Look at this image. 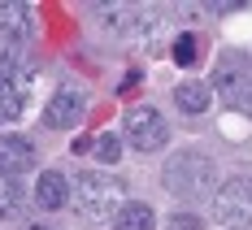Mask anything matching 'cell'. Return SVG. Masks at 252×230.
<instances>
[{
  "mask_svg": "<svg viewBox=\"0 0 252 230\" xmlns=\"http://www.w3.org/2000/svg\"><path fill=\"white\" fill-rule=\"evenodd\" d=\"M31 35V9L26 4H0V39L22 44Z\"/></svg>",
  "mask_w": 252,
  "mask_h": 230,
  "instance_id": "obj_7",
  "label": "cell"
},
{
  "mask_svg": "<svg viewBox=\"0 0 252 230\" xmlns=\"http://www.w3.org/2000/svg\"><path fill=\"white\" fill-rule=\"evenodd\" d=\"M18 113H22V87H18L13 78L0 74V126H4V122H13Z\"/></svg>",
  "mask_w": 252,
  "mask_h": 230,
  "instance_id": "obj_13",
  "label": "cell"
},
{
  "mask_svg": "<svg viewBox=\"0 0 252 230\" xmlns=\"http://www.w3.org/2000/svg\"><path fill=\"white\" fill-rule=\"evenodd\" d=\"M83 109H87V100H83L78 87H57L48 109H44V122H48L52 130H70V126L83 122Z\"/></svg>",
  "mask_w": 252,
  "mask_h": 230,
  "instance_id": "obj_5",
  "label": "cell"
},
{
  "mask_svg": "<svg viewBox=\"0 0 252 230\" xmlns=\"http://www.w3.org/2000/svg\"><path fill=\"white\" fill-rule=\"evenodd\" d=\"M218 87H222V96L230 100V109H239V113H248V117H252V78L222 70V74H218Z\"/></svg>",
  "mask_w": 252,
  "mask_h": 230,
  "instance_id": "obj_8",
  "label": "cell"
},
{
  "mask_svg": "<svg viewBox=\"0 0 252 230\" xmlns=\"http://www.w3.org/2000/svg\"><path fill=\"white\" fill-rule=\"evenodd\" d=\"M22 213V191L13 178H0V222H13Z\"/></svg>",
  "mask_w": 252,
  "mask_h": 230,
  "instance_id": "obj_14",
  "label": "cell"
},
{
  "mask_svg": "<svg viewBox=\"0 0 252 230\" xmlns=\"http://www.w3.org/2000/svg\"><path fill=\"white\" fill-rule=\"evenodd\" d=\"M92 152L100 156L104 165H113V161H118V156H122V144H118V139H113V135H100V139H96V144H92Z\"/></svg>",
  "mask_w": 252,
  "mask_h": 230,
  "instance_id": "obj_17",
  "label": "cell"
},
{
  "mask_svg": "<svg viewBox=\"0 0 252 230\" xmlns=\"http://www.w3.org/2000/svg\"><path fill=\"white\" fill-rule=\"evenodd\" d=\"M65 196H70V187H65V174H57V170H44L39 174V182H35V200H39V208H61L65 204Z\"/></svg>",
  "mask_w": 252,
  "mask_h": 230,
  "instance_id": "obj_10",
  "label": "cell"
},
{
  "mask_svg": "<svg viewBox=\"0 0 252 230\" xmlns=\"http://www.w3.org/2000/svg\"><path fill=\"white\" fill-rule=\"evenodd\" d=\"M74 208L83 213V217H92V222L118 217V213L126 208L122 178H113V174H104V170H87V174L74 182Z\"/></svg>",
  "mask_w": 252,
  "mask_h": 230,
  "instance_id": "obj_1",
  "label": "cell"
},
{
  "mask_svg": "<svg viewBox=\"0 0 252 230\" xmlns=\"http://www.w3.org/2000/svg\"><path fill=\"white\" fill-rule=\"evenodd\" d=\"M170 230H200L196 217H170Z\"/></svg>",
  "mask_w": 252,
  "mask_h": 230,
  "instance_id": "obj_18",
  "label": "cell"
},
{
  "mask_svg": "<svg viewBox=\"0 0 252 230\" xmlns=\"http://www.w3.org/2000/svg\"><path fill=\"white\" fill-rule=\"evenodd\" d=\"M26 70V57H22V44H9V39H0V74H22Z\"/></svg>",
  "mask_w": 252,
  "mask_h": 230,
  "instance_id": "obj_15",
  "label": "cell"
},
{
  "mask_svg": "<svg viewBox=\"0 0 252 230\" xmlns=\"http://www.w3.org/2000/svg\"><path fill=\"white\" fill-rule=\"evenodd\" d=\"M31 161H35V148L22 135H4L0 139V178H13V174L31 170Z\"/></svg>",
  "mask_w": 252,
  "mask_h": 230,
  "instance_id": "obj_6",
  "label": "cell"
},
{
  "mask_svg": "<svg viewBox=\"0 0 252 230\" xmlns=\"http://www.w3.org/2000/svg\"><path fill=\"white\" fill-rule=\"evenodd\" d=\"M100 26L109 35H135L139 30V13H135V4H104L100 13Z\"/></svg>",
  "mask_w": 252,
  "mask_h": 230,
  "instance_id": "obj_9",
  "label": "cell"
},
{
  "mask_svg": "<svg viewBox=\"0 0 252 230\" xmlns=\"http://www.w3.org/2000/svg\"><path fill=\"white\" fill-rule=\"evenodd\" d=\"M213 217L226 230H252V178H230L213 196Z\"/></svg>",
  "mask_w": 252,
  "mask_h": 230,
  "instance_id": "obj_3",
  "label": "cell"
},
{
  "mask_svg": "<svg viewBox=\"0 0 252 230\" xmlns=\"http://www.w3.org/2000/svg\"><path fill=\"white\" fill-rule=\"evenodd\" d=\"M126 130H130V144L139 148V152H157L161 144H165V117L157 113V109H148V104H139V109H130L126 113Z\"/></svg>",
  "mask_w": 252,
  "mask_h": 230,
  "instance_id": "obj_4",
  "label": "cell"
},
{
  "mask_svg": "<svg viewBox=\"0 0 252 230\" xmlns=\"http://www.w3.org/2000/svg\"><path fill=\"white\" fill-rule=\"evenodd\" d=\"M170 52H174V61H178V65H196V57H200V39L187 30V35H178V44H174Z\"/></svg>",
  "mask_w": 252,
  "mask_h": 230,
  "instance_id": "obj_16",
  "label": "cell"
},
{
  "mask_svg": "<svg viewBox=\"0 0 252 230\" xmlns=\"http://www.w3.org/2000/svg\"><path fill=\"white\" fill-rule=\"evenodd\" d=\"M113 226H118V230H157V217H152L148 204H139V200H135V204H126L122 213L113 217Z\"/></svg>",
  "mask_w": 252,
  "mask_h": 230,
  "instance_id": "obj_12",
  "label": "cell"
},
{
  "mask_svg": "<svg viewBox=\"0 0 252 230\" xmlns=\"http://www.w3.org/2000/svg\"><path fill=\"white\" fill-rule=\"evenodd\" d=\"M174 100H178L183 113H204L213 96H209V87H204V83H178V87H174Z\"/></svg>",
  "mask_w": 252,
  "mask_h": 230,
  "instance_id": "obj_11",
  "label": "cell"
},
{
  "mask_svg": "<svg viewBox=\"0 0 252 230\" xmlns=\"http://www.w3.org/2000/svg\"><path fill=\"white\" fill-rule=\"evenodd\" d=\"M161 182L183 196V200H204L209 191H213V161L200 152H178L170 156V165L161 170Z\"/></svg>",
  "mask_w": 252,
  "mask_h": 230,
  "instance_id": "obj_2",
  "label": "cell"
}]
</instances>
